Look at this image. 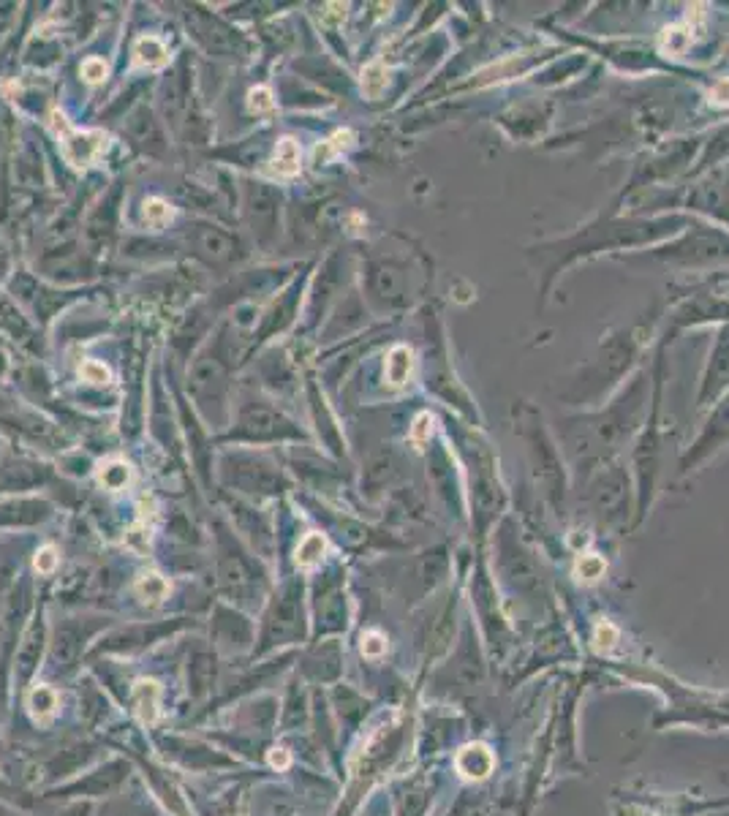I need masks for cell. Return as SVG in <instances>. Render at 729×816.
Masks as SVG:
<instances>
[{"mask_svg": "<svg viewBox=\"0 0 729 816\" xmlns=\"http://www.w3.org/2000/svg\"><path fill=\"white\" fill-rule=\"evenodd\" d=\"M107 147V136L101 131H85V134H69L63 139V156L69 158V164L85 166L101 156V150Z\"/></svg>", "mask_w": 729, "mask_h": 816, "instance_id": "6da1fadb", "label": "cell"}, {"mask_svg": "<svg viewBox=\"0 0 729 816\" xmlns=\"http://www.w3.org/2000/svg\"><path fill=\"white\" fill-rule=\"evenodd\" d=\"M270 172L278 177H294L300 172V145L294 142L292 136H286V139L278 142Z\"/></svg>", "mask_w": 729, "mask_h": 816, "instance_id": "7a4b0ae2", "label": "cell"}, {"mask_svg": "<svg viewBox=\"0 0 729 816\" xmlns=\"http://www.w3.org/2000/svg\"><path fill=\"white\" fill-rule=\"evenodd\" d=\"M414 368V354L406 346H395L387 357V381L392 387H403Z\"/></svg>", "mask_w": 729, "mask_h": 816, "instance_id": "3957f363", "label": "cell"}, {"mask_svg": "<svg viewBox=\"0 0 729 816\" xmlns=\"http://www.w3.org/2000/svg\"><path fill=\"white\" fill-rule=\"evenodd\" d=\"M134 58H137V63H142V66L147 68H161L166 66V60H169V52H166V47L156 39V36H142V39L134 44Z\"/></svg>", "mask_w": 729, "mask_h": 816, "instance_id": "277c9868", "label": "cell"}, {"mask_svg": "<svg viewBox=\"0 0 729 816\" xmlns=\"http://www.w3.org/2000/svg\"><path fill=\"white\" fill-rule=\"evenodd\" d=\"M39 656H41V629L39 626H33L28 637H25V645H22L20 656H17V672H20L22 680L33 672Z\"/></svg>", "mask_w": 729, "mask_h": 816, "instance_id": "5b68a950", "label": "cell"}, {"mask_svg": "<svg viewBox=\"0 0 729 816\" xmlns=\"http://www.w3.org/2000/svg\"><path fill=\"white\" fill-rule=\"evenodd\" d=\"M158 683H153V680H142V683H137V691H134V702H137L139 708V716L145 721H153L156 719L158 713Z\"/></svg>", "mask_w": 729, "mask_h": 816, "instance_id": "8992f818", "label": "cell"}, {"mask_svg": "<svg viewBox=\"0 0 729 816\" xmlns=\"http://www.w3.org/2000/svg\"><path fill=\"white\" fill-rule=\"evenodd\" d=\"M324 547H327V539L321 534H308L305 539L300 542V547H297V566H302V569H311V566H316L321 561V553H324Z\"/></svg>", "mask_w": 729, "mask_h": 816, "instance_id": "52a82bcc", "label": "cell"}, {"mask_svg": "<svg viewBox=\"0 0 729 816\" xmlns=\"http://www.w3.org/2000/svg\"><path fill=\"white\" fill-rule=\"evenodd\" d=\"M387 88V68L381 63H370L365 71H362V90L368 98H379Z\"/></svg>", "mask_w": 729, "mask_h": 816, "instance_id": "ba28073f", "label": "cell"}, {"mask_svg": "<svg viewBox=\"0 0 729 816\" xmlns=\"http://www.w3.org/2000/svg\"><path fill=\"white\" fill-rule=\"evenodd\" d=\"M137 593L145 602H161L166 593H169V583H166L164 577H158V574H145L137 583Z\"/></svg>", "mask_w": 729, "mask_h": 816, "instance_id": "9c48e42d", "label": "cell"}, {"mask_svg": "<svg viewBox=\"0 0 729 816\" xmlns=\"http://www.w3.org/2000/svg\"><path fill=\"white\" fill-rule=\"evenodd\" d=\"M175 215V210L164 202V199H147L145 210H142V218H145L147 226H164L169 224V218Z\"/></svg>", "mask_w": 729, "mask_h": 816, "instance_id": "30bf717a", "label": "cell"}, {"mask_svg": "<svg viewBox=\"0 0 729 816\" xmlns=\"http://www.w3.org/2000/svg\"><path fill=\"white\" fill-rule=\"evenodd\" d=\"M351 139H354L351 131H338L332 139H327V142H321V145L316 147V161H330V158H335L343 147L351 145Z\"/></svg>", "mask_w": 729, "mask_h": 816, "instance_id": "8fae6325", "label": "cell"}, {"mask_svg": "<svg viewBox=\"0 0 729 816\" xmlns=\"http://www.w3.org/2000/svg\"><path fill=\"white\" fill-rule=\"evenodd\" d=\"M128 476H131V471H128L126 463L115 460V463L104 466V471L98 474V479H101V485L109 487V490H120V487H126Z\"/></svg>", "mask_w": 729, "mask_h": 816, "instance_id": "7c38bea8", "label": "cell"}, {"mask_svg": "<svg viewBox=\"0 0 729 816\" xmlns=\"http://www.w3.org/2000/svg\"><path fill=\"white\" fill-rule=\"evenodd\" d=\"M30 708H33V713H36L39 719L49 716L52 710L58 708V697H55V691L47 689V686H39V689L30 694Z\"/></svg>", "mask_w": 729, "mask_h": 816, "instance_id": "4fadbf2b", "label": "cell"}, {"mask_svg": "<svg viewBox=\"0 0 729 816\" xmlns=\"http://www.w3.org/2000/svg\"><path fill=\"white\" fill-rule=\"evenodd\" d=\"M79 373H82V379L90 381V384H107L112 376H109V368L107 365H101V362L96 360H88L82 368H79Z\"/></svg>", "mask_w": 729, "mask_h": 816, "instance_id": "5bb4252c", "label": "cell"}, {"mask_svg": "<svg viewBox=\"0 0 729 816\" xmlns=\"http://www.w3.org/2000/svg\"><path fill=\"white\" fill-rule=\"evenodd\" d=\"M248 107H251L253 112H273V109H275L273 93H270V90H267V88L251 90V98H248Z\"/></svg>", "mask_w": 729, "mask_h": 816, "instance_id": "9a60e30c", "label": "cell"}, {"mask_svg": "<svg viewBox=\"0 0 729 816\" xmlns=\"http://www.w3.org/2000/svg\"><path fill=\"white\" fill-rule=\"evenodd\" d=\"M430 433H433V417H430V414H419V417L414 419V425H411V441H414V444H425L430 438Z\"/></svg>", "mask_w": 729, "mask_h": 816, "instance_id": "2e32d148", "label": "cell"}, {"mask_svg": "<svg viewBox=\"0 0 729 816\" xmlns=\"http://www.w3.org/2000/svg\"><path fill=\"white\" fill-rule=\"evenodd\" d=\"M82 77L88 79L90 85H96V82H101V79L107 77V63L101 58H90L82 63Z\"/></svg>", "mask_w": 729, "mask_h": 816, "instance_id": "e0dca14e", "label": "cell"}, {"mask_svg": "<svg viewBox=\"0 0 729 816\" xmlns=\"http://www.w3.org/2000/svg\"><path fill=\"white\" fill-rule=\"evenodd\" d=\"M55 566H58V553H55V547H41L39 555H36V569H39L41 574H49L55 572Z\"/></svg>", "mask_w": 729, "mask_h": 816, "instance_id": "ac0fdd59", "label": "cell"}, {"mask_svg": "<svg viewBox=\"0 0 729 816\" xmlns=\"http://www.w3.org/2000/svg\"><path fill=\"white\" fill-rule=\"evenodd\" d=\"M577 572L583 574L585 580H596V577L604 572V561H602V558H596V555H588V558H583V561H580Z\"/></svg>", "mask_w": 729, "mask_h": 816, "instance_id": "d6986e66", "label": "cell"}, {"mask_svg": "<svg viewBox=\"0 0 729 816\" xmlns=\"http://www.w3.org/2000/svg\"><path fill=\"white\" fill-rule=\"evenodd\" d=\"M384 640H381V634H365V640H362V651H365V656H379V653H384Z\"/></svg>", "mask_w": 729, "mask_h": 816, "instance_id": "ffe728a7", "label": "cell"}, {"mask_svg": "<svg viewBox=\"0 0 729 816\" xmlns=\"http://www.w3.org/2000/svg\"><path fill=\"white\" fill-rule=\"evenodd\" d=\"M710 98H713L716 104H729V79H719V82L713 85V90H710Z\"/></svg>", "mask_w": 729, "mask_h": 816, "instance_id": "44dd1931", "label": "cell"}, {"mask_svg": "<svg viewBox=\"0 0 729 816\" xmlns=\"http://www.w3.org/2000/svg\"><path fill=\"white\" fill-rule=\"evenodd\" d=\"M112 816H150V814H142V811H128V808H120V811H115Z\"/></svg>", "mask_w": 729, "mask_h": 816, "instance_id": "7402d4cb", "label": "cell"}, {"mask_svg": "<svg viewBox=\"0 0 729 816\" xmlns=\"http://www.w3.org/2000/svg\"><path fill=\"white\" fill-rule=\"evenodd\" d=\"M273 765H275V768H278V765H281V768H283V765H286V754H283V751H281V754L275 751V754H273Z\"/></svg>", "mask_w": 729, "mask_h": 816, "instance_id": "603a6c76", "label": "cell"}]
</instances>
